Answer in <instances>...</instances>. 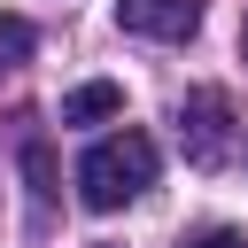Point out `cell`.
<instances>
[{
  "label": "cell",
  "instance_id": "6da1fadb",
  "mask_svg": "<svg viewBox=\"0 0 248 248\" xmlns=\"http://www.w3.org/2000/svg\"><path fill=\"white\" fill-rule=\"evenodd\" d=\"M155 186V140L147 132H108V140H93L85 147V163H78V194H85V209H124V202H140Z\"/></svg>",
  "mask_w": 248,
  "mask_h": 248
},
{
  "label": "cell",
  "instance_id": "7a4b0ae2",
  "mask_svg": "<svg viewBox=\"0 0 248 248\" xmlns=\"http://www.w3.org/2000/svg\"><path fill=\"white\" fill-rule=\"evenodd\" d=\"M178 147H186L194 170H217V163L232 155V101H225L217 85H194V93L178 101Z\"/></svg>",
  "mask_w": 248,
  "mask_h": 248
},
{
  "label": "cell",
  "instance_id": "3957f363",
  "mask_svg": "<svg viewBox=\"0 0 248 248\" xmlns=\"http://www.w3.org/2000/svg\"><path fill=\"white\" fill-rule=\"evenodd\" d=\"M116 23L140 39H194L202 31V0H116Z\"/></svg>",
  "mask_w": 248,
  "mask_h": 248
},
{
  "label": "cell",
  "instance_id": "277c9868",
  "mask_svg": "<svg viewBox=\"0 0 248 248\" xmlns=\"http://www.w3.org/2000/svg\"><path fill=\"white\" fill-rule=\"evenodd\" d=\"M101 116H124V85H108V78H93V85H78V93H62V124H101Z\"/></svg>",
  "mask_w": 248,
  "mask_h": 248
},
{
  "label": "cell",
  "instance_id": "5b68a950",
  "mask_svg": "<svg viewBox=\"0 0 248 248\" xmlns=\"http://www.w3.org/2000/svg\"><path fill=\"white\" fill-rule=\"evenodd\" d=\"M23 170H31V202H39V209H31V225H46V194H54V155H46V140H39V132L23 140Z\"/></svg>",
  "mask_w": 248,
  "mask_h": 248
},
{
  "label": "cell",
  "instance_id": "8992f818",
  "mask_svg": "<svg viewBox=\"0 0 248 248\" xmlns=\"http://www.w3.org/2000/svg\"><path fill=\"white\" fill-rule=\"evenodd\" d=\"M31 46H39V31H31L23 16H0V70H16V62H31Z\"/></svg>",
  "mask_w": 248,
  "mask_h": 248
},
{
  "label": "cell",
  "instance_id": "52a82bcc",
  "mask_svg": "<svg viewBox=\"0 0 248 248\" xmlns=\"http://www.w3.org/2000/svg\"><path fill=\"white\" fill-rule=\"evenodd\" d=\"M178 248H248V232H232V225H209V232H186Z\"/></svg>",
  "mask_w": 248,
  "mask_h": 248
}]
</instances>
